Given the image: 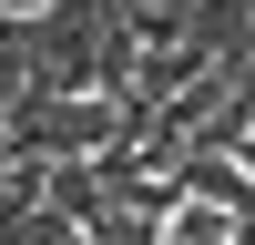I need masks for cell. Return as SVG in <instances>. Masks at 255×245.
<instances>
[{"label": "cell", "instance_id": "1", "mask_svg": "<svg viewBox=\"0 0 255 245\" xmlns=\"http://www.w3.org/2000/svg\"><path fill=\"white\" fill-rule=\"evenodd\" d=\"M0 122H10L20 153H102V143H123V102L113 92H20Z\"/></svg>", "mask_w": 255, "mask_h": 245}, {"label": "cell", "instance_id": "2", "mask_svg": "<svg viewBox=\"0 0 255 245\" xmlns=\"http://www.w3.org/2000/svg\"><path fill=\"white\" fill-rule=\"evenodd\" d=\"M51 204H61V215H72V225H102V215H113V184H102V163L92 153H51Z\"/></svg>", "mask_w": 255, "mask_h": 245}, {"label": "cell", "instance_id": "3", "mask_svg": "<svg viewBox=\"0 0 255 245\" xmlns=\"http://www.w3.org/2000/svg\"><path fill=\"white\" fill-rule=\"evenodd\" d=\"M174 184H184V194H204V204H235V215L255 204V163H245V153H184Z\"/></svg>", "mask_w": 255, "mask_h": 245}, {"label": "cell", "instance_id": "4", "mask_svg": "<svg viewBox=\"0 0 255 245\" xmlns=\"http://www.w3.org/2000/svg\"><path fill=\"white\" fill-rule=\"evenodd\" d=\"M163 235H174V245H235V235H245V215H235V204H204V194H174Z\"/></svg>", "mask_w": 255, "mask_h": 245}, {"label": "cell", "instance_id": "5", "mask_svg": "<svg viewBox=\"0 0 255 245\" xmlns=\"http://www.w3.org/2000/svg\"><path fill=\"white\" fill-rule=\"evenodd\" d=\"M31 72H41V51H31V20H20V10H0V113L31 92Z\"/></svg>", "mask_w": 255, "mask_h": 245}, {"label": "cell", "instance_id": "6", "mask_svg": "<svg viewBox=\"0 0 255 245\" xmlns=\"http://www.w3.org/2000/svg\"><path fill=\"white\" fill-rule=\"evenodd\" d=\"M245 51H255V0H245Z\"/></svg>", "mask_w": 255, "mask_h": 245}]
</instances>
